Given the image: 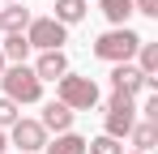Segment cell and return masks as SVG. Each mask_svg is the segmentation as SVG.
Masks as SVG:
<instances>
[{"mask_svg":"<svg viewBox=\"0 0 158 154\" xmlns=\"http://www.w3.org/2000/svg\"><path fill=\"white\" fill-rule=\"evenodd\" d=\"M132 124H137V103L128 94H111L107 99V137H128Z\"/></svg>","mask_w":158,"mask_h":154,"instance_id":"5b68a950","label":"cell"},{"mask_svg":"<svg viewBox=\"0 0 158 154\" xmlns=\"http://www.w3.org/2000/svg\"><path fill=\"white\" fill-rule=\"evenodd\" d=\"M111 90L137 99V94H145V73H141L137 64H115V69H111Z\"/></svg>","mask_w":158,"mask_h":154,"instance_id":"8992f818","label":"cell"},{"mask_svg":"<svg viewBox=\"0 0 158 154\" xmlns=\"http://www.w3.org/2000/svg\"><path fill=\"white\" fill-rule=\"evenodd\" d=\"M132 13H145V17H158V0H132Z\"/></svg>","mask_w":158,"mask_h":154,"instance_id":"d6986e66","label":"cell"},{"mask_svg":"<svg viewBox=\"0 0 158 154\" xmlns=\"http://www.w3.org/2000/svg\"><path fill=\"white\" fill-rule=\"evenodd\" d=\"M0 56H4V60H13V64H26V56H30L26 30H22V34H4V47H0Z\"/></svg>","mask_w":158,"mask_h":154,"instance_id":"7c38bea8","label":"cell"},{"mask_svg":"<svg viewBox=\"0 0 158 154\" xmlns=\"http://www.w3.org/2000/svg\"><path fill=\"white\" fill-rule=\"evenodd\" d=\"M4 146H9V141H4V133H0V154H4Z\"/></svg>","mask_w":158,"mask_h":154,"instance_id":"44dd1931","label":"cell"},{"mask_svg":"<svg viewBox=\"0 0 158 154\" xmlns=\"http://www.w3.org/2000/svg\"><path fill=\"white\" fill-rule=\"evenodd\" d=\"M137 47H141V34L128 30V26H115V30H107V34L94 39V56L107 60V64H128L137 56Z\"/></svg>","mask_w":158,"mask_h":154,"instance_id":"6da1fadb","label":"cell"},{"mask_svg":"<svg viewBox=\"0 0 158 154\" xmlns=\"http://www.w3.org/2000/svg\"><path fill=\"white\" fill-rule=\"evenodd\" d=\"M43 150L47 154H85V137H77V133H56V141H47Z\"/></svg>","mask_w":158,"mask_h":154,"instance_id":"8fae6325","label":"cell"},{"mask_svg":"<svg viewBox=\"0 0 158 154\" xmlns=\"http://www.w3.org/2000/svg\"><path fill=\"white\" fill-rule=\"evenodd\" d=\"M137 56H141V64H137V69H141L145 77H154V73H158V43H145V39H141Z\"/></svg>","mask_w":158,"mask_h":154,"instance_id":"2e32d148","label":"cell"},{"mask_svg":"<svg viewBox=\"0 0 158 154\" xmlns=\"http://www.w3.org/2000/svg\"><path fill=\"white\" fill-rule=\"evenodd\" d=\"M64 73H69V56L64 51H43L39 64H34V77L39 81H60Z\"/></svg>","mask_w":158,"mask_h":154,"instance_id":"ba28073f","label":"cell"},{"mask_svg":"<svg viewBox=\"0 0 158 154\" xmlns=\"http://www.w3.org/2000/svg\"><path fill=\"white\" fill-rule=\"evenodd\" d=\"M141 116H145V120H150V124H158V99H154V94H150V99H145V107H141Z\"/></svg>","mask_w":158,"mask_h":154,"instance_id":"ffe728a7","label":"cell"},{"mask_svg":"<svg viewBox=\"0 0 158 154\" xmlns=\"http://www.w3.org/2000/svg\"><path fill=\"white\" fill-rule=\"evenodd\" d=\"M26 26H30V9H22V4L0 9V30H4V34H22Z\"/></svg>","mask_w":158,"mask_h":154,"instance_id":"30bf717a","label":"cell"},{"mask_svg":"<svg viewBox=\"0 0 158 154\" xmlns=\"http://www.w3.org/2000/svg\"><path fill=\"white\" fill-rule=\"evenodd\" d=\"M17 120H22V107L13 99H0V128H13Z\"/></svg>","mask_w":158,"mask_h":154,"instance_id":"ac0fdd59","label":"cell"},{"mask_svg":"<svg viewBox=\"0 0 158 154\" xmlns=\"http://www.w3.org/2000/svg\"><path fill=\"white\" fill-rule=\"evenodd\" d=\"M39 124L47 128V133H69V128H73V111L56 99V103H47V107H43V120H39Z\"/></svg>","mask_w":158,"mask_h":154,"instance_id":"9c48e42d","label":"cell"},{"mask_svg":"<svg viewBox=\"0 0 158 154\" xmlns=\"http://www.w3.org/2000/svg\"><path fill=\"white\" fill-rule=\"evenodd\" d=\"M128 137H132V146H137L141 154H150V150H154V141H158V124H150V120H145V124H132Z\"/></svg>","mask_w":158,"mask_h":154,"instance_id":"5bb4252c","label":"cell"},{"mask_svg":"<svg viewBox=\"0 0 158 154\" xmlns=\"http://www.w3.org/2000/svg\"><path fill=\"white\" fill-rule=\"evenodd\" d=\"M56 99L64 103L69 111H90L94 103H98V86L90 81V77H77V73H64L56 81Z\"/></svg>","mask_w":158,"mask_h":154,"instance_id":"3957f363","label":"cell"},{"mask_svg":"<svg viewBox=\"0 0 158 154\" xmlns=\"http://www.w3.org/2000/svg\"><path fill=\"white\" fill-rule=\"evenodd\" d=\"M132 154H141V150H132Z\"/></svg>","mask_w":158,"mask_h":154,"instance_id":"cb8c5ba5","label":"cell"},{"mask_svg":"<svg viewBox=\"0 0 158 154\" xmlns=\"http://www.w3.org/2000/svg\"><path fill=\"white\" fill-rule=\"evenodd\" d=\"M0 73H4V56H0Z\"/></svg>","mask_w":158,"mask_h":154,"instance_id":"7402d4cb","label":"cell"},{"mask_svg":"<svg viewBox=\"0 0 158 154\" xmlns=\"http://www.w3.org/2000/svg\"><path fill=\"white\" fill-rule=\"evenodd\" d=\"M0 86H4V99H13L17 107H22V103H39V99H43V81L34 77L30 64H4Z\"/></svg>","mask_w":158,"mask_h":154,"instance_id":"7a4b0ae2","label":"cell"},{"mask_svg":"<svg viewBox=\"0 0 158 154\" xmlns=\"http://www.w3.org/2000/svg\"><path fill=\"white\" fill-rule=\"evenodd\" d=\"M26 43L39 51H60L69 43V26H60L56 17H30L26 26Z\"/></svg>","mask_w":158,"mask_h":154,"instance_id":"277c9868","label":"cell"},{"mask_svg":"<svg viewBox=\"0 0 158 154\" xmlns=\"http://www.w3.org/2000/svg\"><path fill=\"white\" fill-rule=\"evenodd\" d=\"M60 26H73L85 17V0H56V13H52Z\"/></svg>","mask_w":158,"mask_h":154,"instance_id":"4fadbf2b","label":"cell"},{"mask_svg":"<svg viewBox=\"0 0 158 154\" xmlns=\"http://www.w3.org/2000/svg\"><path fill=\"white\" fill-rule=\"evenodd\" d=\"M9 4H22V0H9Z\"/></svg>","mask_w":158,"mask_h":154,"instance_id":"603a6c76","label":"cell"},{"mask_svg":"<svg viewBox=\"0 0 158 154\" xmlns=\"http://www.w3.org/2000/svg\"><path fill=\"white\" fill-rule=\"evenodd\" d=\"M13 146L22 154L43 150V146H47V128L39 124V120H17V124H13Z\"/></svg>","mask_w":158,"mask_h":154,"instance_id":"52a82bcc","label":"cell"},{"mask_svg":"<svg viewBox=\"0 0 158 154\" xmlns=\"http://www.w3.org/2000/svg\"><path fill=\"white\" fill-rule=\"evenodd\" d=\"M85 154H124V146H120V137H94V141H85Z\"/></svg>","mask_w":158,"mask_h":154,"instance_id":"e0dca14e","label":"cell"},{"mask_svg":"<svg viewBox=\"0 0 158 154\" xmlns=\"http://www.w3.org/2000/svg\"><path fill=\"white\" fill-rule=\"evenodd\" d=\"M98 4H103V13H107L111 26H124V17L132 13V0H98Z\"/></svg>","mask_w":158,"mask_h":154,"instance_id":"9a60e30c","label":"cell"}]
</instances>
